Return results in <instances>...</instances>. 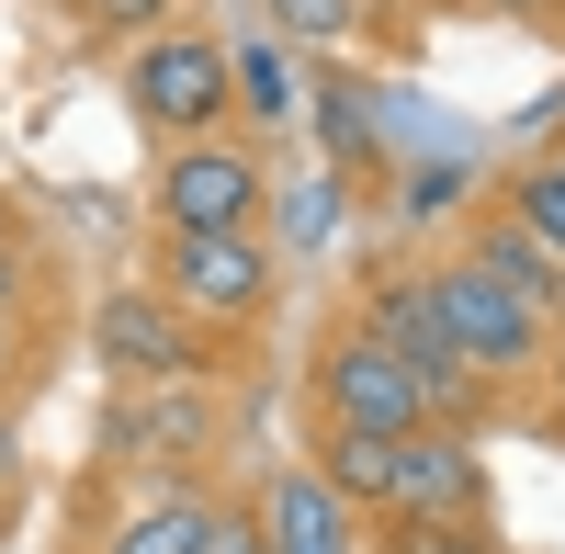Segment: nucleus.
<instances>
[{"label":"nucleus","instance_id":"13","mask_svg":"<svg viewBox=\"0 0 565 554\" xmlns=\"http://www.w3.org/2000/svg\"><path fill=\"white\" fill-rule=\"evenodd\" d=\"M45 12H57V34L79 45V57H125V45H148L159 23L204 12V0H45Z\"/></svg>","mask_w":565,"mask_h":554},{"label":"nucleus","instance_id":"16","mask_svg":"<svg viewBox=\"0 0 565 554\" xmlns=\"http://www.w3.org/2000/svg\"><path fill=\"white\" fill-rule=\"evenodd\" d=\"M498 204H509V215H521V226H532V238H543V249H565V125H554V136H543V148H532L521 170H509V181H498Z\"/></svg>","mask_w":565,"mask_h":554},{"label":"nucleus","instance_id":"3","mask_svg":"<svg viewBox=\"0 0 565 554\" xmlns=\"http://www.w3.org/2000/svg\"><path fill=\"white\" fill-rule=\"evenodd\" d=\"M271 340H226L204 329L193 306H170L148 271H125V284H103L79 306V362L103 385H181V374H260Z\"/></svg>","mask_w":565,"mask_h":554},{"label":"nucleus","instance_id":"8","mask_svg":"<svg viewBox=\"0 0 565 554\" xmlns=\"http://www.w3.org/2000/svg\"><path fill=\"white\" fill-rule=\"evenodd\" d=\"M271 193H282V159L249 125L148 148V226H271Z\"/></svg>","mask_w":565,"mask_h":554},{"label":"nucleus","instance_id":"12","mask_svg":"<svg viewBox=\"0 0 565 554\" xmlns=\"http://www.w3.org/2000/svg\"><path fill=\"white\" fill-rule=\"evenodd\" d=\"M260 34L306 45V57H340V45L418 57V23H396V0H260Z\"/></svg>","mask_w":565,"mask_h":554},{"label":"nucleus","instance_id":"17","mask_svg":"<svg viewBox=\"0 0 565 554\" xmlns=\"http://www.w3.org/2000/svg\"><path fill=\"white\" fill-rule=\"evenodd\" d=\"M204 554H271V521H260V487H249V465L226 476L215 498H204Z\"/></svg>","mask_w":565,"mask_h":554},{"label":"nucleus","instance_id":"22","mask_svg":"<svg viewBox=\"0 0 565 554\" xmlns=\"http://www.w3.org/2000/svg\"><path fill=\"white\" fill-rule=\"evenodd\" d=\"M532 430L565 441V317H554V351H543V396H532Z\"/></svg>","mask_w":565,"mask_h":554},{"label":"nucleus","instance_id":"4","mask_svg":"<svg viewBox=\"0 0 565 554\" xmlns=\"http://www.w3.org/2000/svg\"><path fill=\"white\" fill-rule=\"evenodd\" d=\"M226 487V476H215ZM193 476H136V465H68L57 510H45V554H204V498Z\"/></svg>","mask_w":565,"mask_h":554},{"label":"nucleus","instance_id":"2","mask_svg":"<svg viewBox=\"0 0 565 554\" xmlns=\"http://www.w3.org/2000/svg\"><path fill=\"white\" fill-rule=\"evenodd\" d=\"M418 419L430 407H418V374L385 340V317L362 295H328L295 362V430H418Z\"/></svg>","mask_w":565,"mask_h":554},{"label":"nucleus","instance_id":"7","mask_svg":"<svg viewBox=\"0 0 565 554\" xmlns=\"http://www.w3.org/2000/svg\"><path fill=\"white\" fill-rule=\"evenodd\" d=\"M418 271H430V306H441L452 351H463V362H476V374L532 419V396H543V351H554V317H543L532 295L487 284V271H476V260H452V249H418Z\"/></svg>","mask_w":565,"mask_h":554},{"label":"nucleus","instance_id":"5","mask_svg":"<svg viewBox=\"0 0 565 554\" xmlns=\"http://www.w3.org/2000/svg\"><path fill=\"white\" fill-rule=\"evenodd\" d=\"M136 271H148L170 306H193L204 329H226V340H271L282 284H295L282 249H271V226H148Z\"/></svg>","mask_w":565,"mask_h":554},{"label":"nucleus","instance_id":"21","mask_svg":"<svg viewBox=\"0 0 565 554\" xmlns=\"http://www.w3.org/2000/svg\"><path fill=\"white\" fill-rule=\"evenodd\" d=\"M45 271H68V249H57V238H45V249H0V306H12V295H34Z\"/></svg>","mask_w":565,"mask_h":554},{"label":"nucleus","instance_id":"11","mask_svg":"<svg viewBox=\"0 0 565 554\" xmlns=\"http://www.w3.org/2000/svg\"><path fill=\"white\" fill-rule=\"evenodd\" d=\"M441 249H452V260H476L487 284H509V295H532V306L554 317V271H565V249H543V238H532V226L509 215L498 193H476V204H463Z\"/></svg>","mask_w":565,"mask_h":554},{"label":"nucleus","instance_id":"14","mask_svg":"<svg viewBox=\"0 0 565 554\" xmlns=\"http://www.w3.org/2000/svg\"><path fill=\"white\" fill-rule=\"evenodd\" d=\"M362 554H509V532H498V510H452V521L385 510V521H362Z\"/></svg>","mask_w":565,"mask_h":554},{"label":"nucleus","instance_id":"1","mask_svg":"<svg viewBox=\"0 0 565 554\" xmlns=\"http://www.w3.org/2000/svg\"><path fill=\"white\" fill-rule=\"evenodd\" d=\"M249 396L260 374H181V385H103L90 407V465H136V476H238L249 441Z\"/></svg>","mask_w":565,"mask_h":554},{"label":"nucleus","instance_id":"19","mask_svg":"<svg viewBox=\"0 0 565 554\" xmlns=\"http://www.w3.org/2000/svg\"><path fill=\"white\" fill-rule=\"evenodd\" d=\"M430 12H487V23H521V34H543L554 57H565V0H430Z\"/></svg>","mask_w":565,"mask_h":554},{"label":"nucleus","instance_id":"23","mask_svg":"<svg viewBox=\"0 0 565 554\" xmlns=\"http://www.w3.org/2000/svg\"><path fill=\"white\" fill-rule=\"evenodd\" d=\"M554 317H565V271H554Z\"/></svg>","mask_w":565,"mask_h":554},{"label":"nucleus","instance_id":"10","mask_svg":"<svg viewBox=\"0 0 565 554\" xmlns=\"http://www.w3.org/2000/svg\"><path fill=\"white\" fill-rule=\"evenodd\" d=\"M249 487H260L271 554H362V510L306 465V452H271V465H249Z\"/></svg>","mask_w":565,"mask_h":554},{"label":"nucleus","instance_id":"18","mask_svg":"<svg viewBox=\"0 0 565 554\" xmlns=\"http://www.w3.org/2000/svg\"><path fill=\"white\" fill-rule=\"evenodd\" d=\"M23 430H34V419H12V407H0V543L34 521V452H23Z\"/></svg>","mask_w":565,"mask_h":554},{"label":"nucleus","instance_id":"6","mask_svg":"<svg viewBox=\"0 0 565 554\" xmlns=\"http://www.w3.org/2000/svg\"><path fill=\"white\" fill-rule=\"evenodd\" d=\"M114 103L136 125V148L215 136V125H238V45H226L204 12H181V23H159L148 45L114 57Z\"/></svg>","mask_w":565,"mask_h":554},{"label":"nucleus","instance_id":"20","mask_svg":"<svg viewBox=\"0 0 565 554\" xmlns=\"http://www.w3.org/2000/svg\"><path fill=\"white\" fill-rule=\"evenodd\" d=\"M57 226H45V204L23 193V181H0V249H45Z\"/></svg>","mask_w":565,"mask_h":554},{"label":"nucleus","instance_id":"15","mask_svg":"<svg viewBox=\"0 0 565 554\" xmlns=\"http://www.w3.org/2000/svg\"><path fill=\"white\" fill-rule=\"evenodd\" d=\"M282 57H295L282 34L238 45V125H249V136H282V125L306 114V90H295V68H282Z\"/></svg>","mask_w":565,"mask_h":554},{"label":"nucleus","instance_id":"9","mask_svg":"<svg viewBox=\"0 0 565 554\" xmlns=\"http://www.w3.org/2000/svg\"><path fill=\"white\" fill-rule=\"evenodd\" d=\"M79 306H90L79 295V260L0 306V407H12V419H34V407L79 374Z\"/></svg>","mask_w":565,"mask_h":554}]
</instances>
